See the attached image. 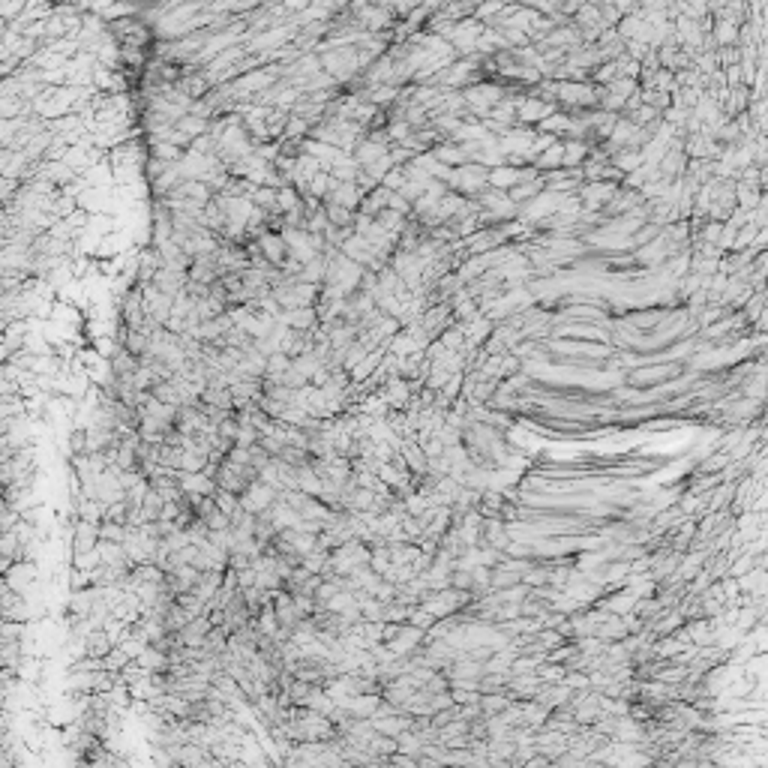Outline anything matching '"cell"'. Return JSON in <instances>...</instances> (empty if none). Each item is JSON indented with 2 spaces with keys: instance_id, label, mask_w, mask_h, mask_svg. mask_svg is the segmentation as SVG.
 I'll use <instances>...</instances> for the list:
<instances>
[{
  "instance_id": "cell-1",
  "label": "cell",
  "mask_w": 768,
  "mask_h": 768,
  "mask_svg": "<svg viewBox=\"0 0 768 768\" xmlns=\"http://www.w3.org/2000/svg\"><path fill=\"white\" fill-rule=\"evenodd\" d=\"M276 495H279V492L270 487V483H264V480L255 478L252 483H246L243 492L237 495V499H241V507H243L246 513H264L267 507L276 501Z\"/></svg>"
},
{
  "instance_id": "cell-2",
  "label": "cell",
  "mask_w": 768,
  "mask_h": 768,
  "mask_svg": "<svg viewBox=\"0 0 768 768\" xmlns=\"http://www.w3.org/2000/svg\"><path fill=\"white\" fill-rule=\"evenodd\" d=\"M4 580H6V585L13 591H18V594H27L30 589H33V582H37V564H33L30 558H21V561H13L6 568V573H4Z\"/></svg>"
},
{
  "instance_id": "cell-3",
  "label": "cell",
  "mask_w": 768,
  "mask_h": 768,
  "mask_svg": "<svg viewBox=\"0 0 768 768\" xmlns=\"http://www.w3.org/2000/svg\"><path fill=\"white\" fill-rule=\"evenodd\" d=\"M483 535H487V540H489V549H495V552L511 546V540H507V532H504V528H501L499 523H489V525H487V532H483Z\"/></svg>"
},
{
  "instance_id": "cell-4",
  "label": "cell",
  "mask_w": 768,
  "mask_h": 768,
  "mask_svg": "<svg viewBox=\"0 0 768 768\" xmlns=\"http://www.w3.org/2000/svg\"><path fill=\"white\" fill-rule=\"evenodd\" d=\"M262 246L270 252V258H274V262H279V258H282V246H286V243H282L279 237H270V234H267V237H262Z\"/></svg>"
},
{
  "instance_id": "cell-5",
  "label": "cell",
  "mask_w": 768,
  "mask_h": 768,
  "mask_svg": "<svg viewBox=\"0 0 768 768\" xmlns=\"http://www.w3.org/2000/svg\"><path fill=\"white\" fill-rule=\"evenodd\" d=\"M4 489H6V487H4V483H0V499H4Z\"/></svg>"
}]
</instances>
